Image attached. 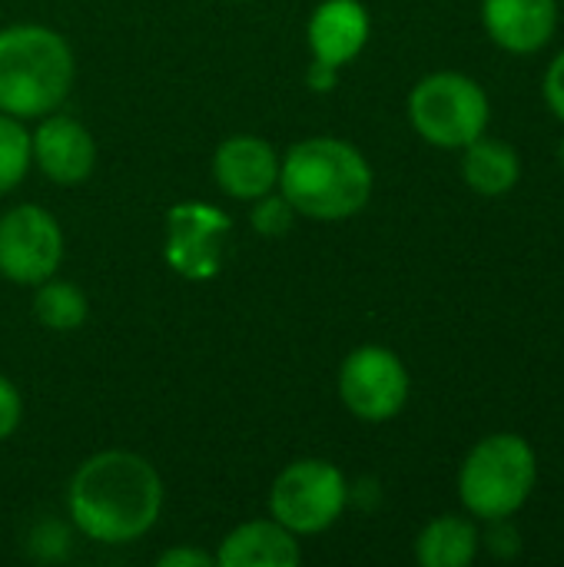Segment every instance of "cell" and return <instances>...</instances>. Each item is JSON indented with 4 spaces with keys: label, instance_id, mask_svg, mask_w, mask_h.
<instances>
[{
    "label": "cell",
    "instance_id": "6da1fadb",
    "mask_svg": "<svg viewBox=\"0 0 564 567\" xmlns=\"http://www.w3.org/2000/svg\"><path fill=\"white\" fill-rule=\"evenodd\" d=\"M73 525L100 545H130L153 532L163 512V478L136 452L110 449L86 458L66 488Z\"/></svg>",
    "mask_w": 564,
    "mask_h": 567
},
{
    "label": "cell",
    "instance_id": "7a4b0ae2",
    "mask_svg": "<svg viewBox=\"0 0 564 567\" xmlns=\"http://www.w3.org/2000/svg\"><path fill=\"white\" fill-rule=\"evenodd\" d=\"M279 193L296 216L339 223L356 216L372 196V169L366 156L336 136H309L279 163Z\"/></svg>",
    "mask_w": 564,
    "mask_h": 567
},
{
    "label": "cell",
    "instance_id": "3957f363",
    "mask_svg": "<svg viewBox=\"0 0 564 567\" xmlns=\"http://www.w3.org/2000/svg\"><path fill=\"white\" fill-rule=\"evenodd\" d=\"M73 50L43 23L0 30V113L40 120L53 113L73 86Z\"/></svg>",
    "mask_w": 564,
    "mask_h": 567
},
{
    "label": "cell",
    "instance_id": "277c9868",
    "mask_svg": "<svg viewBox=\"0 0 564 567\" xmlns=\"http://www.w3.org/2000/svg\"><path fill=\"white\" fill-rule=\"evenodd\" d=\"M535 452L519 435H489L479 442L459 472L462 505L485 522H505L515 515L535 488Z\"/></svg>",
    "mask_w": 564,
    "mask_h": 567
},
{
    "label": "cell",
    "instance_id": "5b68a950",
    "mask_svg": "<svg viewBox=\"0 0 564 567\" xmlns=\"http://www.w3.org/2000/svg\"><path fill=\"white\" fill-rule=\"evenodd\" d=\"M409 120L425 143L465 150L489 126V96L462 73H432L409 93Z\"/></svg>",
    "mask_w": 564,
    "mask_h": 567
},
{
    "label": "cell",
    "instance_id": "8992f818",
    "mask_svg": "<svg viewBox=\"0 0 564 567\" xmlns=\"http://www.w3.org/2000/svg\"><path fill=\"white\" fill-rule=\"evenodd\" d=\"M346 475L322 458H302L286 465L269 488V515L296 538L332 528L346 512Z\"/></svg>",
    "mask_w": 564,
    "mask_h": 567
},
{
    "label": "cell",
    "instance_id": "52a82bcc",
    "mask_svg": "<svg viewBox=\"0 0 564 567\" xmlns=\"http://www.w3.org/2000/svg\"><path fill=\"white\" fill-rule=\"evenodd\" d=\"M63 262V229L43 206H13L0 216V276L13 286H40Z\"/></svg>",
    "mask_w": 564,
    "mask_h": 567
},
{
    "label": "cell",
    "instance_id": "ba28073f",
    "mask_svg": "<svg viewBox=\"0 0 564 567\" xmlns=\"http://www.w3.org/2000/svg\"><path fill=\"white\" fill-rule=\"evenodd\" d=\"M339 399L362 422H389L409 402V372L386 346H359L339 369Z\"/></svg>",
    "mask_w": 564,
    "mask_h": 567
},
{
    "label": "cell",
    "instance_id": "9c48e42d",
    "mask_svg": "<svg viewBox=\"0 0 564 567\" xmlns=\"http://www.w3.org/2000/svg\"><path fill=\"white\" fill-rule=\"evenodd\" d=\"M233 223L223 209L209 203H176L166 213V243L163 256L173 272L189 282H209L223 269L226 239Z\"/></svg>",
    "mask_w": 564,
    "mask_h": 567
},
{
    "label": "cell",
    "instance_id": "30bf717a",
    "mask_svg": "<svg viewBox=\"0 0 564 567\" xmlns=\"http://www.w3.org/2000/svg\"><path fill=\"white\" fill-rule=\"evenodd\" d=\"M30 153L37 169L60 186H76L93 173L96 163V143L90 130L66 116V113H47L40 116L37 130L30 133Z\"/></svg>",
    "mask_w": 564,
    "mask_h": 567
},
{
    "label": "cell",
    "instance_id": "8fae6325",
    "mask_svg": "<svg viewBox=\"0 0 564 567\" xmlns=\"http://www.w3.org/2000/svg\"><path fill=\"white\" fill-rule=\"evenodd\" d=\"M213 179L226 196L253 203L276 189L279 156L263 136H253V133L226 136L213 156Z\"/></svg>",
    "mask_w": 564,
    "mask_h": 567
},
{
    "label": "cell",
    "instance_id": "7c38bea8",
    "mask_svg": "<svg viewBox=\"0 0 564 567\" xmlns=\"http://www.w3.org/2000/svg\"><path fill=\"white\" fill-rule=\"evenodd\" d=\"M309 50L316 63L346 66L369 40V10L359 0H322L306 27Z\"/></svg>",
    "mask_w": 564,
    "mask_h": 567
},
{
    "label": "cell",
    "instance_id": "4fadbf2b",
    "mask_svg": "<svg viewBox=\"0 0 564 567\" xmlns=\"http://www.w3.org/2000/svg\"><path fill=\"white\" fill-rule=\"evenodd\" d=\"M482 20L489 37L512 53L542 50L558 23L555 0H482Z\"/></svg>",
    "mask_w": 564,
    "mask_h": 567
},
{
    "label": "cell",
    "instance_id": "5bb4252c",
    "mask_svg": "<svg viewBox=\"0 0 564 567\" xmlns=\"http://www.w3.org/2000/svg\"><path fill=\"white\" fill-rule=\"evenodd\" d=\"M302 561L299 542L289 528H283L276 518L266 522H246L233 528L219 551V567H296Z\"/></svg>",
    "mask_w": 564,
    "mask_h": 567
},
{
    "label": "cell",
    "instance_id": "9a60e30c",
    "mask_svg": "<svg viewBox=\"0 0 564 567\" xmlns=\"http://www.w3.org/2000/svg\"><path fill=\"white\" fill-rule=\"evenodd\" d=\"M462 176L479 196H505L522 176V159L505 140L479 136L465 146Z\"/></svg>",
    "mask_w": 564,
    "mask_h": 567
},
{
    "label": "cell",
    "instance_id": "2e32d148",
    "mask_svg": "<svg viewBox=\"0 0 564 567\" xmlns=\"http://www.w3.org/2000/svg\"><path fill=\"white\" fill-rule=\"evenodd\" d=\"M479 551V532L472 522L445 515L422 528L416 542V558L422 567H465Z\"/></svg>",
    "mask_w": 564,
    "mask_h": 567
},
{
    "label": "cell",
    "instance_id": "e0dca14e",
    "mask_svg": "<svg viewBox=\"0 0 564 567\" xmlns=\"http://www.w3.org/2000/svg\"><path fill=\"white\" fill-rule=\"evenodd\" d=\"M33 316L40 319V326L53 329V332H73L86 322L90 306L83 289H76L73 282H63L57 276H50L47 282L37 286L33 296Z\"/></svg>",
    "mask_w": 564,
    "mask_h": 567
},
{
    "label": "cell",
    "instance_id": "ac0fdd59",
    "mask_svg": "<svg viewBox=\"0 0 564 567\" xmlns=\"http://www.w3.org/2000/svg\"><path fill=\"white\" fill-rule=\"evenodd\" d=\"M33 163L30 153V133L23 120L0 113V196L17 189Z\"/></svg>",
    "mask_w": 564,
    "mask_h": 567
},
{
    "label": "cell",
    "instance_id": "d6986e66",
    "mask_svg": "<svg viewBox=\"0 0 564 567\" xmlns=\"http://www.w3.org/2000/svg\"><path fill=\"white\" fill-rule=\"evenodd\" d=\"M293 219H296V209L289 206V199L283 193L279 196L266 193V196L253 199V229L259 236H283V233H289Z\"/></svg>",
    "mask_w": 564,
    "mask_h": 567
},
{
    "label": "cell",
    "instance_id": "ffe728a7",
    "mask_svg": "<svg viewBox=\"0 0 564 567\" xmlns=\"http://www.w3.org/2000/svg\"><path fill=\"white\" fill-rule=\"evenodd\" d=\"M23 419V402H20V392L13 389V382L7 375H0V442L10 439L17 432Z\"/></svg>",
    "mask_w": 564,
    "mask_h": 567
},
{
    "label": "cell",
    "instance_id": "44dd1931",
    "mask_svg": "<svg viewBox=\"0 0 564 567\" xmlns=\"http://www.w3.org/2000/svg\"><path fill=\"white\" fill-rule=\"evenodd\" d=\"M545 100L555 110V116L564 120V53H558L545 73Z\"/></svg>",
    "mask_w": 564,
    "mask_h": 567
},
{
    "label": "cell",
    "instance_id": "7402d4cb",
    "mask_svg": "<svg viewBox=\"0 0 564 567\" xmlns=\"http://www.w3.org/2000/svg\"><path fill=\"white\" fill-rule=\"evenodd\" d=\"M160 567H213L216 565V555H206L199 548H170L160 555Z\"/></svg>",
    "mask_w": 564,
    "mask_h": 567
},
{
    "label": "cell",
    "instance_id": "603a6c76",
    "mask_svg": "<svg viewBox=\"0 0 564 567\" xmlns=\"http://www.w3.org/2000/svg\"><path fill=\"white\" fill-rule=\"evenodd\" d=\"M336 80H339V70H336V66H326V63H316V60H312V66H309V86H312V90L326 93V90L336 86Z\"/></svg>",
    "mask_w": 564,
    "mask_h": 567
},
{
    "label": "cell",
    "instance_id": "cb8c5ba5",
    "mask_svg": "<svg viewBox=\"0 0 564 567\" xmlns=\"http://www.w3.org/2000/svg\"><path fill=\"white\" fill-rule=\"evenodd\" d=\"M512 538H515V532H512V528H495V532L489 535V548H492L495 555H505V558H509V555H515V551H519L515 545H505V542H512Z\"/></svg>",
    "mask_w": 564,
    "mask_h": 567
},
{
    "label": "cell",
    "instance_id": "d4e9b609",
    "mask_svg": "<svg viewBox=\"0 0 564 567\" xmlns=\"http://www.w3.org/2000/svg\"><path fill=\"white\" fill-rule=\"evenodd\" d=\"M562 169H564V140H562Z\"/></svg>",
    "mask_w": 564,
    "mask_h": 567
}]
</instances>
